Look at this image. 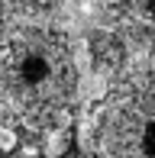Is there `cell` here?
<instances>
[{
    "instance_id": "obj_1",
    "label": "cell",
    "mask_w": 155,
    "mask_h": 158,
    "mask_svg": "<svg viewBox=\"0 0 155 158\" xmlns=\"http://www.w3.org/2000/svg\"><path fill=\"white\" fill-rule=\"evenodd\" d=\"M78 81L74 48L61 29L0 26V126L23 139L58 129Z\"/></svg>"
},
{
    "instance_id": "obj_2",
    "label": "cell",
    "mask_w": 155,
    "mask_h": 158,
    "mask_svg": "<svg viewBox=\"0 0 155 158\" xmlns=\"http://www.w3.org/2000/svg\"><path fill=\"white\" fill-rule=\"evenodd\" d=\"M87 129L107 158H155V68L119 74L90 106Z\"/></svg>"
},
{
    "instance_id": "obj_3",
    "label": "cell",
    "mask_w": 155,
    "mask_h": 158,
    "mask_svg": "<svg viewBox=\"0 0 155 158\" xmlns=\"http://www.w3.org/2000/svg\"><path fill=\"white\" fill-rule=\"evenodd\" d=\"M87 58H90V68H94L97 74L113 77V74H119V71L126 68L129 52H126L123 35H116L110 29H94L87 35Z\"/></svg>"
},
{
    "instance_id": "obj_4",
    "label": "cell",
    "mask_w": 155,
    "mask_h": 158,
    "mask_svg": "<svg viewBox=\"0 0 155 158\" xmlns=\"http://www.w3.org/2000/svg\"><path fill=\"white\" fill-rule=\"evenodd\" d=\"M123 29L149 55H155V0H116Z\"/></svg>"
},
{
    "instance_id": "obj_5",
    "label": "cell",
    "mask_w": 155,
    "mask_h": 158,
    "mask_svg": "<svg viewBox=\"0 0 155 158\" xmlns=\"http://www.w3.org/2000/svg\"><path fill=\"white\" fill-rule=\"evenodd\" d=\"M0 158H10V155H6V148H3V145H0Z\"/></svg>"
}]
</instances>
